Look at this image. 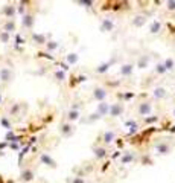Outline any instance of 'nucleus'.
Segmentation results:
<instances>
[{
    "mask_svg": "<svg viewBox=\"0 0 175 183\" xmlns=\"http://www.w3.org/2000/svg\"><path fill=\"white\" fill-rule=\"evenodd\" d=\"M15 12H17V8H15V5H12V3L5 5V6H3V9H2V14H3L8 20H14Z\"/></svg>",
    "mask_w": 175,
    "mask_h": 183,
    "instance_id": "obj_1",
    "label": "nucleus"
},
{
    "mask_svg": "<svg viewBox=\"0 0 175 183\" xmlns=\"http://www.w3.org/2000/svg\"><path fill=\"white\" fill-rule=\"evenodd\" d=\"M107 95H108V92H107L104 87H99V86H98V87L93 89V99H96V101H99V102L105 101Z\"/></svg>",
    "mask_w": 175,
    "mask_h": 183,
    "instance_id": "obj_2",
    "label": "nucleus"
},
{
    "mask_svg": "<svg viewBox=\"0 0 175 183\" xmlns=\"http://www.w3.org/2000/svg\"><path fill=\"white\" fill-rule=\"evenodd\" d=\"M139 114H142V116H148V114H151L152 113V104L149 102V101H143V102H140L139 104Z\"/></svg>",
    "mask_w": 175,
    "mask_h": 183,
    "instance_id": "obj_3",
    "label": "nucleus"
},
{
    "mask_svg": "<svg viewBox=\"0 0 175 183\" xmlns=\"http://www.w3.org/2000/svg\"><path fill=\"white\" fill-rule=\"evenodd\" d=\"M101 31L102 32H113L114 31V21L110 17H105L101 21Z\"/></svg>",
    "mask_w": 175,
    "mask_h": 183,
    "instance_id": "obj_4",
    "label": "nucleus"
},
{
    "mask_svg": "<svg viewBox=\"0 0 175 183\" xmlns=\"http://www.w3.org/2000/svg\"><path fill=\"white\" fill-rule=\"evenodd\" d=\"M122 111H124V106H122V104H119V102L110 104V111H108V114H110L111 117L120 116V114H122Z\"/></svg>",
    "mask_w": 175,
    "mask_h": 183,
    "instance_id": "obj_5",
    "label": "nucleus"
},
{
    "mask_svg": "<svg viewBox=\"0 0 175 183\" xmlns=\"http://www.w3.org/2000/svg\"><path fill=\"white\" fill-rule=\"evenodd\" d=\"M108 111H110V104H108V102L102 101V102L98 104V110H96V113H98L101 117H102V116H107V114H108Z\"/></svg>",
    "mask_w": 175,
    "mask_h": 183,
    "instance_id": "obj_6",
    "label": "nucleus"
},
{
    "mask_svg": "<svg viewBox=\"0 0 175 183\" xmlns=\"http://www.w3.org/2000/svg\"><path fill=\"white\" fill-rule=\"evenodd\" d=\"M0 80H2V83H9L12 80V70L9 67H3L2 70H0Z\"/></svg>",
    "mask_w": 175,
    "mask_h": 183,
    "instance_id": "obj_7",
    "label": "nucleus"
},
{
    "mask_svg": "<svg viewBox=\"0 0 175 183\" xmlns=\"http://www.w3.org/2000/svg\"><path fill=\"white\" fill-rule=\"evenodd\" d=\"M40 160H41L44 165H47V166H50V168H57L58 165H57V162L55 160H53L52 157H50V156L47 154V153H43L41 156H40Z\"/></svg>",
    "mask_w": 175,
    "mask_h": 183,
    "instance_id": "obj_8",
    "label": "nucleus"
},
{
    "mask_svg": "<svg viewBox=\"0 0 175 183\" xmlns=\"http://www.w3.org/2000/svg\"><path fill=\"white\" fill-rule=\"evenodd\" d=\"M152 96H154L155 99H163V98L168 96V90H166L165 87H155V89L152 90Z\"/></svg>",
    "mask_w": 175,
    "mask_h": 183,
    "instance_id": "obj_9",
    "label": "nucleus"
},
{
    "mask_svg": "<svg viewBox=\"0 0 175 183\" xmlns=\"http://www.w3.org/2000/svg\"><path fill=\"white\" fill-rule=\"evenodd\" d=\"M132 70H134V66L131 63H126V64H122V67H120V75L128 78L132 75Z\"/></svg>",
    "mask_w": 175,
    "mask_h": 183,
    "instance_id": "obj_10",
    "label": "nucleus"
},
{
    "mask_svg": "<svg viewBox=\"0 0 175 183\" xmlns=\"http://www.w3.org/2000/svg\"><path fill=\"white\" fill-rule=\"evenodd\" d=\"M21 23H23V28L32 29V26H34V15L32 14H24L23 18H21Z\"/></svg>",
    "mask_w": 175,
    "mask_h": 183,
    "instance_id": "obj_11",
    "label": "nucleus"
},
{
    "mask_svg": "<svg viewBox=\"0 0 175 183\" xmlns=\"http://www.w3.org/2000/svg\"><path fill=\"white\" fill-rule=\"evenodd\" d=\"M21 180L23 182H32L34 180V171L31 168H24L21 171Z\"/></svg>",
    "mask_w": 175,
    "mask_h": 183,
    "instance_id": "obj_12",
    "label": "nucleus"
},
{
    "mask_svg": "<svg viewBox=\"0 0 175 183\" xmlns=\"http://www.w3.org/2000/svg\"><path fill=\"white\" fill-rule=\"evenodd\" d=\"M93 153H95V157L99 159V160L107 157V150H105V147H95V148H93Z\"/></svg>",
    "mask_w": 175,
    "mask_h": 183,
    "instance_id": "obj_13",
    "label": "nucleus"
},
{
    "mask_svg": "<svg viewBox=\"0 0 175 183\" xmlns=\"http://www.w3.org/2000/svg\"><path fill=\"white\" fill-rule=\"evenodd\" d=\"M102 139H104V143H105V145H108V143H111V142L116 139V133H114V131H111V130H108V131H105V133H104Z\"/></svg>",
    "mask_w": 175,
    "mask_h": 183,
    "instance_id": "obj_14",
    "label": "nucleus"
},
{
    "mask_svg": "<svg viewBox=\"0 0 175 183\" xmlns=\"http://www.w3.org/2000/svg\"><path fill=\"white\" fill-rule=\"evenodd\" d=\"M32 40H34V43H37V44H46L47 43V38H46V35L44 34H32Z\"/></svg>",
    "mask_w": 175,
    "mask_h": 183,
    "instance_id": "obj_15",
    "label": "nucleus"
},
{
    "mask_svg": "<svg viewBox=\"0 0 175 183\" xmlns=\"http://www.w3.org/2000/svg\"><path fill=\"white\" fill-rule=\"evenodd\" d=\"M72 133H73V127H72L70 124H62V125H61V134H62L64 137L72 136Z\"/></svg>",
    "mask_w": 175,
    "mask_h": 183,
    "instance_id": "obj_16",
    "label": "nucleus"
},
{
    "mask_svg": "<svg viewBox=\"0 0 175 183\" xmlns=\"http://www.w3.org/2000/svg\"><path fill=\"white\" fill-rule=\"evenodd\" d=\"M148 66H149V57L148 55H142L137 61V67L139 69H146Z\"/></svg>",
    "mask_w": 175,
    "mask_h": 183,
    "instance_id": "obj_17",
    "label": "nucleus"
},
{
    "mask_svg": "<svg viewBox=\"0 0 175 183\" xmlns=\"http://www.w3.org/2000/svg\"><path fill=\"white\" fill-rule=\"evenodd\" d=\"M79 116H81V111H79V110L70 108L69 113H67V119H69L70 122H73V121H78V119H79Z\"/></svg>",
    "mask_w": 175,
    "mask_h": 183,
    "instance_id": "obj_18",
    "label": "nucleus"
},
{
    "mask_svg": "<svg viewBox=\"0 0 175 183\" xmlns=\"http://www.w3.org/2000/svg\"><path fill=\"white\" fill-rule=\"evenodd\" d=\"M3 31L5 32H14L15 31V20H8L5 24H3Z\"/></svg>",
    "mask_w": 175,
    "mask_h": 183,
    "instance_id": "obj_19",
    "label": "nucleus"
},
{
    "mask_svg": "<svg viewBox=\"0 0 175 183\" xmlns=\"http://www.w3.org/2000/svg\"><path fill=\"white\" fill-rule=\"evenodd\" d=\"M160 31H161V23L158 20H154L151 23V26H149V32L151 34H158Z\"/></svg>",
    "mask_w": 175,
    "mask_h": 183,
    "instance_id": "obj_20",
    "label": "nucleus"
},
{
    "mask_svg": "<svg viewBox=\"0 0 175 183\" xmlns=\"http://www.w3.org/2000/svg\"><path fill=\"white\" fill-rule=\"evenodd\" d=\"M163 66H165L166 72L174 70V69H175V61H174V58H166V60L163 61Z\"/></svg>",
    "mask_w": 175,
    "mask_h": 183,
    "instance_id": "obj_21",
    "label": "nucleus"
},
{
    "mask_svg": "<svg viewBox=\"0 0 175 183\" xmlns=\"http://www.w3.org/2000/svg\"><path fill=\"white\" fill-rule=\"evenodd\" d=\"M145 23H146V17L145 15H137L136 18L132 20V24L136 26V28H142Z\"/></svg>",
    "mask_w": 175,
    "mask_h": 183,
    "instance_id": "obj_22",
    "label": "nucleus"
},
{
    "mask_svg": "<svg viewBox=\"0 0 175 183\" xmlns=\"http://www.w3.org/2000/svg\"><path fill=\"white\" fill-rule=\"evenodd\" d=\"M155 150H157L160 154H168L171 148H169L168 143H158V145H155Z\"/></svg>",
    "mask_w": 175,
    "mask_h": 183,
    "instance_id": "obj_23",
    "label": "nucleus"
},
{
    "mask_svg": "<svg viewBox=\"0 0 175 183\" xmlns=\"http://www.w3.org/2000/svg\"><path fill=\"white\" fill-rule=\"evenodd\" d=\"M78 60H79V55L78 54H69V55L65 57V61L69 63V66H70V64H76Z\"/></svg>",
    "mask_w": 175,
    "mask_h": 183,
    "instance_id": "obj_24",
    "label": "nucleus"
},
{
    "mask_svg": "<svg viewBox=\"0 0 175 183\" xmlns=\"http://www.w3.org/2000/svg\"><path fill=\"white\" fill-rule=\"evenodd\" d=\"M108 69H110V63H102L96 67V72L98 73H105V72H108Z\"/></svg>",
    "mask_w": 175,
    "mask_h": 183,
    "instance_id": "obj_25",
    "label": "nucleus"
},
{
    "mask_svg": "<svg viewBox=\"0 0 175 183\" xmlns=\"http://www.w3.org/2000/svg\"><path fill=\"white\" fill-rule=\"evenodd\" d=\"M46 49H47L49 52H53L55 49H58V43H57V41H47V43H46Z\"/></svg>",
    "mask_w": 175,
    "mask_h": 183,
    "instance_id": "obj_26",
    "label": "nucleus"
},
{
    "mask_svg": "<svg viewBox=\"0 0 175 183\" xmlns=\"http://www.w3.org/2000/svg\"><path fill=\"white\" fill-rule=\"evenodd\" d=\"M155 73H158V75H163V73H166V69H165V66H163V63H158L157 66H155Z\"/></svg>",
    "mask_w": 175,
    "mask_h": 183,
    "instance_id": "obj_27",
    "label": "nucleus"
},
{
    "mask_svg": "<svg viewBox=\"0 0 175 183\" xmlns=\"http://www.w3.org/2000/svg\"><path fill=\"white\" fill-rule=\"evenodd\" d=\"M55 78H57V81H60V83L64 81L65 80V72L64 70H57L55 72Z\"/></svg>",
    "mask_w": 175,
    "mask_h": 183,
    "instance_id": "obj_28",
    "label": "nucleus"
},
{
    "mask_svg": "<svg viewBox=\"0 0 175 183\" xmlns=\"http://www.w3.org/2000/svg\"><path fill=\"white\" fill-rule=\"evenodd\" d=\"M132 160H134V154L132 153H126L122 157V163H128V162H132Z\"/></svg>",
    "mask_w": 175,
    "mask_h": 183,
    "instance_id": "obj_29",
    "label": "nucleus"
},
{
    "mask_svg": "<svg viewBox=\"0 0 175 183\" xmlns=\"http://www.w3.org/2000/svg\"><path fill=\"white\" fill-rule=\"evenodd\" d=\"M0 41H2V43H8L9 41V34L5 32V31L0 32Z\"/></svg>",
    "mask_w": 175,
    "mask_h": 183,
    "instance_id": "obj_30",
    "label": "nucleus"
},
{
    "mask_svg": "<svg viewBox=\"0 0 175 183\" xmlns=\"http://www.w3.org/2000/svg\"><path fill=\"white\" fill-rule=\"evenodd\" d=\"M78 5L84 6V8H90V6H93V2H91V0H79Z\"/></svg>",
    "mask_w": 175,
    "mask_h": 183,
    "instance_id": "obj_31",
    "label": "nucleus"
},
{
    "mask_svg": "<svg viewBox=\"0 0 175 183\" xmlns=\"http://www.w3.org/2000/svg\"><path fill=\"white\" fill-rule=\"evenodd\" d=\"M0 122H2V125H3L5 128H8V130H11V122H9V121L6 119V117H5V116L2 117V121H0Z\"/></svg>",
    "mask_w": 175,
    "mask_h": 183,
    "instance_id": "obj_32",
    "label": "nucleus"
},
{
    "mask_svg": "<svg viewBox=\"0 0 175 183\" xmlns=\"http://www.w3.org/2000/svg\"><path fill=\"white\" fill-rule=\"evenodd\" d=\"M166 8L169 11H175V0H169V2H166Z\"/></svg>",
    "mask_w": 175,
    "mask_h": 183,
    "instance_id": "obj_33",
    "label": "nucleus"
},
{
    "mask_svg": "<svg viewBox=\"0 0 175 183\" xmlns=\"http://www.w3.org/2000/svg\"><path fill=\"white\" fill-rule=\"evenodd\" d=\"M18 110H20V104H14V106H12V108H11V114H17Z\"/></svg>",
    "mask_w": 175,
    "mask_h": 183,
    "instance_id": "obj_34",
    "label": "nucleus"
},
{
    "mask_svg": "<svg viewBox=\"0 0 175 183\" xmlns=\"http://www.w3.org/2000/svg\"><path fill=\"white\" fill-rule=\"evenodd\" d=\"M24 5H26V2H21V3L18 5V8H17V12H18V14H23V15H24Z\"/></svg>",
    "mask_w": 175,
    "mask_h": 183,
    "instance_id": "obj_35",
    "label": "nucleus"
},
{
    "mask_svg": "<svg viewBox=\"0 0 175 183\" xmlns=\"http://www.w3.org/2000/svg\"><path fill=\"white\" fill-rule=\"evenodd\" d=\"M158 121V117L157 116H151V117H146L145 119V122H148V124H151V122H157Z\"/></svg>",
    "mask_w": 175,
    "mask_h": 183,
    "instance_id": "obj_36",
    "label": "nucleus"
},
{
    "mask_svg": "<svg viewBox=\"0 0 175 183\" xmlns=\"http://www.w3.org/2000/svg\"><path fill=\"white\" fill-rule=\"evenodd\" d=\"M98 119H101V116L98 114V113H95V114H90V122H93V121H98Z\"/></svg>",
    "mask_w": 175,
    "mask_h": 183,
    "instance_id": "obj_37",
    "label": "nucleus"
},
{
    "mask_svg": "<svg viewBox=\"0 0 175 183\" xmlns=\"http://www.w3.org/2000/svg\"><path fill=\"white\" fill-rule=\"evenodd\" d=\"M72 183H85L82 177H73V182Z\"/></svg>",
    "mask_w": 175,
    "mask_h": 183,
    "instance_id": "obj_38",
    "label": "nucleus"
},
{
    "mask_svg": "<svg viewBox=\"0 0 175 183\" xmlns=\"http://www.w3.org/2000/svg\"><path fill=\"white\" fill-rule=\"evenodd\" d=\"M11 148H12V150H18V143H14V142H12V143H11Z\"/></svg>",
    "mask_w": 175,
    "mask_h": 183,
    "instance_id": "obj_39",
    "label": "nucleus"
},
{
    "mask_svg": "<svg viewBox=\"0 0 175 183\" xmlns=\"http://www.w3.org/2000/svg\"><path fill=\"white\" fill-rule=\"evenodd\" d=\"M5 147H8V142H2V143H0V150L5 148Z\"/></svg>",
    "mask_w": 175,
    "mask_h": 183,
    "instance_id": "obj_40",
    "label": "nucleus"
},
{
    "mask_svg": "<svg viewBox=\"0 0 175 183\" xmlns=\"http://www.w3.org/2000/svg\"><path fill=\"white\" fill-rule=\"evenodd\" d=\"M125 98H126V99H128V98H132V93H126V95H125Z\"/></svg>",
    "mask_w": 175,
    "mask_h": 183,
    "instance_id": "obj_41",
    "label": "nucleus"
},
{
    "mask_svg": "<svg viewBox=\"0 0 175 183\" xmlns=\"http://www.w3.org/2000/svg\"><path fill=\"white\" fill-rule=\"evenodd\" d=\"M172 114H174V117H175V107H174V110H172Z\"/></svg>",
    "mask_w": 175,
    "mask_h": 183,
    "instance_id": "obj_42",
    "label": "nucleus"
}]
</instances>
